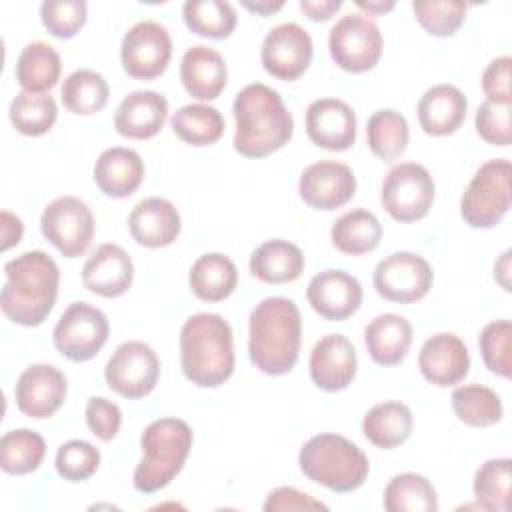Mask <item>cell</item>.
<instances>
[{"mask_svg": "<svg viewBox=\"0 0 512 512\" xmlns=\"http://www.w3.org/2000/svg\"><path fill=\"white\" fill-rule=\"evenodd\" d=\"M356 6L368 14H384L394 8V2H356Z\"/></svg>", "mask_w": 512, "mask_h": 512, "instance_id": "9f6ffc18", "label": "cell"}, {"mask_svg": "<svg viewBox=\"0 0 512 512\" xmlns=\"http://www.w3.org/2000/svg\"><path fill=\"white\" fill-rule=\"evenodd\" d=\"M110 88L106 78L90 68L74 70L60 88V98L64 106L74 114H96L108 104Z\"/></svg>", "mask_w": 512, "mask_h": 512, "instance_id": "d590c367", "label": "cell"}, {"mask_svg": "<svg viewBox=\"0 0 512 512\" xmlns=\"http://www.w3.org/2000/svg\"><path fill=\"white\" fill-rule=\"evenodd\" d=\"M190 290L204 302H220L228 298L238 284L236 264L218 252L200 256L188 274Z\"/></svg>", "mask_w": 512, "mask_h": 512, "instance_id": "4dcf8cb0", "label": "cell"}, {"mask_svg": "<svg viewBox=\"0 0 512 512\" xmlns=\"http://www.w3.org/2000/svg\"><path fill=\"white\" fill-rule=\"evenodd\" d=\"M306 134L324 150H348L356 142V114L338 98L314 100L306 108Z\"/></svg>", "mask_w": 512, "mask_h": 512, "instance_id": "ac0fdd59", "label": "cell"}, {"mask_svg": "<svg viewBox=\"0 0 512 512\" xmlns=\"http://www.w3.org/2000/svg\"><path fill=\"white\" fill-rule=\"evenodd\" d=\"M174 134L192 146H210L224 134V116L208 104H186L174 112L172 120Z\"/></svg>", "mask_w": 512, "mask_h": 512, "instance_id": "836d02e7", "label": "cell"}, {"mask_svg": "<svg viewBox=\"0 0 512 512\" xmlns=\"http://www.w3.org/2000/svg\"><path fill=\"white\" fill-rule=\"evenodd\" d=\"M172 40L168 30L152 20L134 24L122 38L120 60L128 76L136 80H154L168 68Z\"/></svg>", "mask_w": 512, "mask_h": 512, "instance_id": "5bb4252c", "label": "cell"}, {"mask_svg": "<svg viewBox=\"0 0 512 512\" xmlns=\"http://www.w3.org/2000/svg\"><path fill=\"white\" fill-rule=\"evenodd\" d=\"M160 360L152 346L140 340L122 342L104 368V378L110 390L136 400L148 396L158 382Z\"/></svg>", "mask_w": 512, "mask_h": 512, "instance_id": "7c38bea8", "label": "cell"}, {"mask_svg": "<svg viewBox=\"0 0 512 512\" xmlns=\"http://www.w3.org/2000/svg\"><path fill=\"white\" fill-rule=\"evenodd\" d=\"M234 150L246 158H264L288 144L294 120L282 96L262 82L244 86L234 98Z\"/></svg>", "mask_w": 512, "mask_h": 512, "instance_id": "7a4b0ae2", "label": "cell"}, {"mask_svg": "<svg viewBox=\"0 0 512 512\" xmlns=\"http://www.w3.org/2000/svg\"><path fill=\"white\" fill-rule=\"evenodd\" d=\"M302 318L290 298L270 296L254 306L248 322V354L252 364L268 374H288L300 352Z\"/></svg>", "mask_w": 512, "mask_h": 512, "instance_id": "6da1fadb", "label": "cell"}, {"mask_svg": "<svg viewBox=\"0 0 512 512\" xmlns=\"http://www.w3.org/2000/svg\"><path fill=\"white\" fill-rule=\"evenodd\" d=\"M418 24L432 36H452L466 18V4L458 0H420L412 4Z\"/></svg>", "mask_w": 512, "mask_h": 512, "instance_id": "7bdbcfd3", "label": "cell"}, {"mask_svg": "<svg viewBox=\"0 0 512 512\" xmlns=\"http://www.w3.org/2000/svg\"><path fill=\"white\" fill-rule=\"evenodd\" d=\"M304 270L302 250L288 240H268L250 256V272L266 284L294 282Z\"/></svg>", "mask_w": 512, "mask_h": 512, "instance_id": "f1b7e54d", "label": "cell"}, {"mask_svg": "<svg viewBox=\"0 0 512 512\" xmlns=\"http://www.w3.org/2000/svg\"><path fill=\"white\" fill-rule=\"evenodd\" d=\"M388 512H436L438 496L430 480L416 472L396 474L384 490Z\"/></svg>", "mask_w": 512, "mask_h": 512, "instance_id": "e575fe53", "label": "cell"}, {"mask_svg": "<svg viewBox=\"0 0 512 512\" xmlns=\"http://www.w3.org/2000/svg\"><path fill=\"white\" fill-rule=\"evenodd\" d=\"M510 208V162L494 158L484 162L460 198V216L472 228L496 226Z\"/></svg>", "mask_w": 512, "mask_h": 512, "instance_id": "52a82bcc", "label": "cell"}, {"mask_svg": "<svg viewBox=\"0 0 512 512\" xmlns=\"http://www.w3.org/2000/svg\"><path fill=\"white\" fill-rule=\"evenodd\" d=\"M262 66L278 80L292 82L300 78L312 60V38L296 22H284L274 26L260 50Z\"/></svg>", "mask_w": 512, "mask_h": 512, "instance_id": "9a60e30c", "label": "cell"}, {"mask_svg": "<svg viewBox=\"0 0 512 512\" xmlns=\"http://www.w3.org/2000/svg\"><path fill=\"white\" fill-rule=\"evenodd\" d=\"M364 344L376 364L396 366L410 350L412 326L400 314H380L366 324Z\"/></svg>", "mask_w": 512, "mask_h": 512, "instance_id": "83f0119b", "label": "cell"}, {"mask_svg": "<svg viewBox=\"0 0 512 512\" xmlns=\"http://www.w3.org/2000/svg\"><path fill=\"white\" fill-rule=\"evenodd\" d=\"M486 368L502 378L512 374V324L510 320H494L484 326L478 338Z\"/></svg>", "mask_w": 512, "mask_h": 512, "instance_id": "ee69618b", "label": "cell"}, {"mask_svg": "<svg viewBox=\"0 0 512 512\" xmlns=\"http://www.w3.org/2000/svg\"><path fill=\"white\" fill-rule=\"evenodd\" d=\"M0 226H2V250H8L22 240V232H24L22 220L18 216H14L12 212L2 210Z\"/></svg>", "mask_w": 512, "mask_h": 512, "instance_id": "f5cc1de1", "label": "cell"}, {"mask_svg": "<svg viewBox=\"0 0 512 512\" xmlns=\"http://www.w3.org/2000/svg\"><path fill=\"white\" fill-rule=\"evenodd\" d=\"M306 298L312 310L324 320L340 322L360 308L362 286L344 270H324L308 282Z\"/></svg>", "mask_w": 512, "mask_h": 512, "instance_id": "d6986e66", "label": "cell"}, {"mask_svg": "<svg viewBox=\"0 0 512 512\" xmlns=\"http://www.w3.org/2000/svg\"><path fill=\"white\" fill-rule=\"evenodd\" d=\"M510 480H512V460L492 458L486 460L474 476V498L480 510L506 512L510 508Z\"/></svg>", "mask_w": 512, "mask_h": 512, "instance_id": "60d3db41", "label": "cell"}, {"mask_svg": "<svg viewBox=\"0 0 512 512\" xmlns=\"http://www.w3.org/2000/svg\"><path fill=\"white\" fill-rule=\"evenodd\" d=\"M380 202L394 220L416 222L432 208L434 180L422 164L400 162L386 174Z\"/></svg>", "mask_w": 512, "mask_h": 512, "instance_id": "ba28073f", "label": "cell"}, {"mask_svg": "<svg viewBox=\"0 0 512 512\" xmlns=\"http://www.w3.org/2000/svg\"><path fill=\"white\" fill-rule=\"evenodd\" d=\"M66 376L50 364L28 366L14 388V400L22 414L34 420L54 416L66 400Z\"/></svg>", "mask_w": 512, "mask_h": 512, "instance_id": "e0dca14e", "label": "cell"}, {"mask_svg": "<svg viewBox=\"0 0 512 512\" xmlns=\"http://www.w3.org/2000/svg\"><path fill=\"white\" fill-rule=\"evenodd\" d=\"M356 350L342 334L320 338L310 352V378L326 392H338L350 386L356 376Z\"/></svg>", "mask_w": 512, "mask_h": 512, "instance_id": "7402d4cb", "label": "cell"}, {"mask_svg": "<svg viewBox=\"0 0 512 512\" xmlns=\"http://www.w3.org/2000/svg\"><path fill=\"white\" fill-rule=\"evenodd\" d=\"M342 8L340 0H300V10L310 20H328Z\"/></svg>", "mask_w": 512, "mask_h": 512, "instance_id": "816d5d0a", "label": "cell"}, {"mask_svg": "<svg viewBox=\"0 0 512 512\" xmlns=\"http://www.w3.org/2000/svg\"><path fill=\"white\" fill-rule=\"evenodd\" d=\"M242 6H244V8H248L250 12H256V14H260V16H270L272 12L280 10V8L284 6V2H282V0H278V2L262 0V2H242Z\"/></svg>", "mask_w": 512, "mask_h": 512, "instance_id": "11a10c76", "label": "cell"}, {"mask_svg": "<svg viewBox=\"0 0 512 512\" xmlns=\"http://www.w3.org/2000/svg\"><path fill=\"white\" fill-rule=\"evenodd\" d=\"M180 366L200 388H216L234 372V342L230 324L210 312L190 316L180 330Z\"/></svg>", "mask_w": 512, "mask_h": 512, "instance_id": "277c9868", "label": "cell"}, {"mask_svg": "<svg viewBox=\"0 0 512 512\" xmlns=\"http://www.w3.org/2000/svg\"><path fill=\"white\" fill-rule=\"evenodd\" d=\"M332 244L336 250L348 256H360L366 252H372L382 238V226L378 218L364 210V208H354L342 214L330 230Z\"/></svg>", "mask_w": 512, "mask_h": 512, "instance_id": "d6a6232c", "label": "cell"}, {"mask_svg": "<svg viewBox=\"0 0 512 512\" xmlns=\"http://www.w3.org/2000/svg\"><path fill=\"white\" fill-rule=\"evenodd\" d=\"M134 280V264L128 252L112 242L100 244L84 262L82 284L102 298L122 296Z\"/></svg>", "mask_w": 512, "mask_h": 512, "instance_id": "44dd1931", "label": "cell"}, {"mask_svg": "<svg viewBox=\"0 0 512 512\" xmlns=\"http://www.w3.org/2000/svg\"><path fill=\"white\" fill-rule=\"evenodd\" d=\"M468 102L460 88L452 84H436L428 88L418 102L420 128L430 136L454 134L466 118Z\"/></svg>", "mask_w": 512, "mask_h": 512, "instance_id": "484cf974", "label": "cell"}, {"mask_svg": "<svg viewBox=\"0 0 512 512\" xmlns=\"http://www.w3.org/2000/svg\"><path fill=\"white\" fill-rule=\"evenodd\" d=\"M452 410L456 418L474 428L494 426L502 420L500 396L482 384H464L452 392Z\"/></svg>", "mask_w": 512, "mask_h": 512, "instance_id": "8d00e7d4", "label": "cell"}, {"mask_svg": "<svg viewBox=\"0 0 512 512\" xmlns=\"http://www.w3.org/2000/svg\"><path fill=\"white\" fill-rule=\"evenodd\" d=\"M110 334L108 318L102 310L86 304H70L54 326L52 340L56 350L72 362L92 360Z\"/></svg>", "mask_w": 512, "mask_h": 512, "instance_id": "30bf717a", "label": "cell"}, {"mask_svg": "<svg viewBox=\"0 0 512 512\" xmlns=\"http://www.w3.org/2000/svg\"><path fill=\"white\" fill-rule=\"evenodd\" d=\"M88 6L84 0H46L40 4V18L44 28L62 40L80 32L86 22Z\"/></svg>", "mask_w": 512, "mask_h": 512, "instance_id": "bcb514c9", "label": "cell"}, {"mask_svg": "<svg viewBox=\"0 0 512 512\" xmlns=\"http://www.w3.org/2000/svg\"><path fill=\"white\" fill-rule=\"evenodd\" d=\"M412 426L414 420L410 408L398 400L372 406L362 420V432L366 440L384 450L404 444L412 434Z\"/></svg>", "mask_w": 512, "mask_h": 512, "instance_id": "f546056e", "label": "cell"}, {"mask_svg": "<svg viewBox=\"0 0 512 512\" xmlns=\"http://www.w3.org/2000/svg\"><path fill=\"white\" fill-rule=\"evenodd\" d=\"M168 118V100L154 90H134L118 106L114 128L120 136L148 140L156 136Z\"/></svg>", "mask_w": 512, "mask_h": 512, "instance_id": "603a6c76", "label": "cell"}, {"mask_svg": "<svg viewBox=\"0 0 512 512\" xmlns=\"http://www.w3.org/2000/svg\"><path fill=\"white\" fill-rule=\"evenodd\" d=\"M56 472L68 482L88 480L100 466V452L86 440H68L56 452Z\"/></svg>", "mask_w": 512, "mask_h": 512, "instance_id": "f6af8a7d", "label": "cell"}, {"mask_svg": "<svg viewBox=\"0 0 512 512\" xmlns=\"http://www.w3.org/2000/svg\"><path fill=\"white\" fill-rule=\"evenodd\" d=\"M298 464L308 480L338 494L360 488L370 470L366 454L354 442L338 434L312 436L300 448Z\"/></svg>", "mask_w": 512, "mask_h": 512, "instance_id": "8992f818", "label": "cell"}, {"mask_svg": "<svg viewBox=\"0 0 512 512\" xmlns=\"http://www.w3.org/2000/svg\"><path fill=\"white\" fill-rule=\"evenodd\" d=\"M382 32L374 20L364 14L342 16L328 34L332 60L346 72L372 70L382 54Z\"/></svg>", "mask_w": 512, "mask_h": 512, "instance_id": "9c48e42d", "label": "cell"}, {"mask_svg": "<svg viewBox=\"0 0 512 512\" xmlns=\"http://www.w3.org/2000/svg\"><path fill=\"white\" fill-rule=\"evenodd\" d=\"M304 204L316 210H336L356 192V176L350 166L334 160H320L304 168L298 182Z\"/></svg>", "mask_w": 512, "mask_h": 512, "instance_id": "2e32d148", "label": "cell"}, {"mask_svg": "<svg viewBox=\"0 0 512 512\" xmlns=\"http://www.w3.org/2000/svg\"><path fill=\"white\" fill-rule=\"evenodd\" d=\"M86 424L102 442H110L122 424L120 408L104 396H94L86 402Z\"/></svg>", "mask_w": 512, "mask_h": 512, "instance_id": "c3c4849f", "label": "cell"}, {"mask_svg": "<svg viewBox=\"0 0 512 512\" xmlns=\"http://www.w3.org/2000/svg\"><path fill=\"white\" fill-rule=\"evenodd\" d=\"M264 510L266 512H286V510L306 512V510H328V506L292 486H278L266 496Z\"/></svg>", "mask_w": 512, "mask_h": 512, "instance_id": "f907efd6", "label": "cell"}, {"mask_svg": "<svg viewBox=\"0 0 512 512\" xmlns=\"http://www.w3.org/2000/svg\"><path fill=\"white\" fill-rule=\"evenodd\" d=\"M62 72L60 54L46 42H30L16 60V80L24 92L44 94L54 88Z\"/></svg>", "mask_w": 512, "mask_h": 512, "instance_id": "1f68e13d", "label": "cell"}, {"mask_svg": "<svg viewBox=\"0 0 512 512\" xmlns=\"http://www.w3.org/2000/svg\"><path fill=\"white\" fill-rule=\"evenodd\" d=\"M142 460L132 484L142 494L166 488L184 468L192 448V428L180 418H158L146 426L140 438Z\"/></svg>", "mask_w": 512, "mask_h": 512, "instance_id": "5b68a950", "label": "cell"}, {"mask_svg": "<svg viewBox=\"0 0 512 512\" xmlns=\"http://www.w3.org/2000/svg\"><path fill=\"white\" fill-rule=\"evenodd\" d=\"M510 56L494 58L482 72V92L488 102L496 104H512V88H510Z\"/></svg>", "mask_w": 512, "mask_h": 512, "instance_id": "681fc988", "label": "cell"}, {"mask_svg": "<svg viewBox=\"0 0 512 512\" xmlns=\"http://www.w3.org/2000/svg\"><path fill=\"white\" fill-rule=\"evenodd\" d=\"M144 178V162L132 148L104 150L94 164V182L108 198H126L138 190Z\"/></svg>", "mask_w": 512, "mask_h": 512, "instance_id": "4316f807", "label": "cell"}, {"mask_svg": "<svg viewBox=\"0 0 512 512\" xmlns=\"http://www.w3.org/2000/svg\"><path fill=\"white\" fill-rule=\"evenodd\" d=\"M408 138V122L400 112L384 108L368 118L366 140L372 154L380 160L388 162L402 156L408 146Z\"/></svg>", "mask_w": 512, "mask_h": 512, "instance_id": "f35d334b", "label": "cell"}, {"mask_svg": "<svg viewBox=\"0 0 512 512\" xmlns=\"http://www.w3.org/2000/svg\"><path fill=\"white\" fill-rule=\"evenodd\" d=\"M508 274H510V250H506L502 254V258L496 262L494 266V278L500 282V286L510 292V280H508Z\"/></svg>", "mask_w": 512, "mask_h": 512, "instance_id": "db71d44e", "label": "cell"}, {"mask_svg": "<svg viewBox=\"0 0 512 512\" xmlns=\"http://www.w3.org/2000/svg\"><path fill=\"white\" fill-rule=\"evenodd\" d=\"M186 26L204 38L222 40L236 28V10L224 0H188L182 6Z\"/></svg>", "mask_w": 512, "mask_h": 512, "instance_id": "ab89813d", "label": "cell"}, {"mask_svg": "<svg viewBox=\"0 0 512 512\" xmlns=\"http://www.w3.org/2000/svg\"><path fill=\"white\" fill-rule=\"evenodd\" d=\"M418 368L430 384L440 388L454 386L466 378L470 370V354L456 334L438 332L422 344Z\"/></svg>", "mask_w": 512, "mask_h": 512, "instance_id": "ffe728a7", "label": "cell"}, {"mask_svg": "<svg viewBox=\"0 0 512 512\" xmlns=\"http://www.w3.org/2000/svg\"><path fill=\"white\" fill-rule=\"evenodd\" d=\"M46 456L44 438L28 428H16L0 438V468L6 474H30Z\"/></svg>", "mask_w": 512, "mask_h": 512, "instance_id": "74e56055", "label": "cell"}, {"mask_svg": "<svg viewBox=\"0 0 512 512\" xmlns=\"http://www.w3.org/2000/svg\"><path fill=\"white\" fill-rule=\"evenodd\" d=\"M180 228V214L166 198H144L128 216L130 236L146 248H162L172 244L178 238Z\"/></svg>", "mask_w": 512, "mask_h": 512, "instance_id": "cb8c5ba5", "label": "cell"}, {"mask_svg": "<svg viewBox=\"0 0 512 512\" xmlns=\"http://www.w3.org/2000/svg\"><path fill=\"white\" fill-rule=\"evenodd\" d=\"M180 80L192 98L216 100L226 88V60L218 50L196 44L182 56Z\"/></svg>", "mask_w": 512, "mask_h": 512, "instance_id": "d4e9b609", "label": "cell"}, {"mask_svg": "<svg viewBox=\"0 0 512 512\" xmlns=\"http://www.w3.org/2000/svg\"><path fill=\"white\" fill-rule=\"evenodd\" d=\"M372 282L384 300L412 304L430 292L434 272L422 256L414 252H394L378 262Z\"/></svg>", "mask_w": 512, "mask_h": 512, "instance_id": "4fadbf2b", "label": "cell"}, {"mask_svg": "<svg viewBox=\"0 0 512 512\" xmlns=\"http://www.w3.org/2000/svg\"><path fill=\"white\" fill-rule=\"evenodd\" d=\"M510 110H512V104H496L488 100L482 102L474 118L480 138L494 146H508L512 140Z\"/></svg>", "mask_w": 512, "mask_h": 512, "instance_id": "7dc6e473", "label": "cell"}, {"mask_svg": "<svg viewBox=\"0 0 512 512\" xmlns=\"http://www.w3.org/2000/svg\"><path fill=\"white\" fill-rule=\"evenodd\" d=\"M58 118L56 102L50 94L20 92L10 104V122L24 136L46 134Z\"/></svg>", "mask_w": 512, "mask_h": 512, "instance_id": "b9f144b4", "label": "cell"}, {"mask_svg": "<svg viewBox=\"0 0 512 512\" xmlns=\"http://www.w3.org/2000/svg\"><path fill=\"white\" fill-rule=\"evenodd\" d=\"M2 312L20 326L42 324L54 308L60 284L56 262L42 250H28L4 266Z\"/></svg>", "mask_w": 512, "mask_h": 512, "instance_id": "3957f363", "label": "cell"}, {"mask_svg": "<svg viewBox=\"0 0 512 512\" xmlns=\"http://www.w3.org/2000/svg\"><path fill=\"white\" fill-rule=\"evenodd\" d=\"M40 230L62 256L78 258L94 238V216L80 198L60 196L44 208Z\"/></svg>", "mask_w": 512, "mask_h": 512, "instance_id": "8fae6325", "label": "cell"}]
</instances>
